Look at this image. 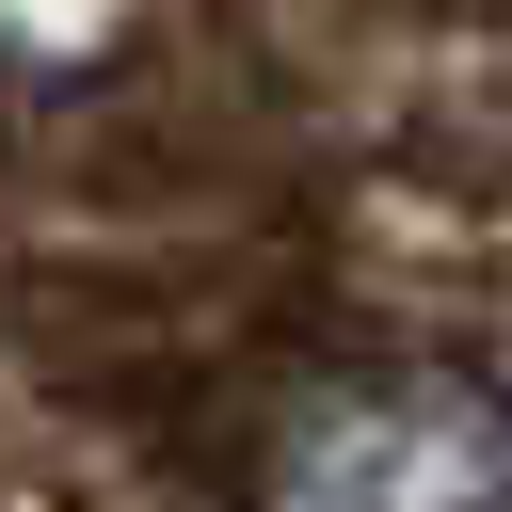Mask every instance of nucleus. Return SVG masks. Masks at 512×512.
<instances>
[{"instance_id":"nucleus-1","label":"nucleus","mask_w":512,"mask_h":512,"mask_svg":"<svg viewBox=\"0 0 512 512\" xmlns=\"http://www.w3.org/2000/svg\"><path fill=\"white\" fill-rule=\"evenodd\" d=\"M240 512H512V384L464 352H352L272 400Z\"/></svg>"}]
</instances>
